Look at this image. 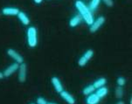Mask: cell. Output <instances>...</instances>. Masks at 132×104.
Wrapping results in <instances>:
<instances>
[{
  "label": "cell",
  "instance_id": "cell-1",
  "mask_svg": "<svg viewBox=\"0 0 132 104\" xmlns=\"http://www.w3.org/2000/svg\"><path fill=\"white\" fill-rule=\"evenodd\" d=\"M75 7L78 10V12H79L80 15L81 16L82 19L86 22V24L88 25V26H91L95 19H94L92 12H90V10L88 9V6L81 0H77L75 2Z\"/></svg>",
  "mask_w": 132,
  "mask_h": 104
},
{
  "label": "cell",
  "instance_id": "cell-2",
  "mask_svg": "<svg viewBox=\"0 0 132 104\" xmlns=\"http://www.w3.org/2000/svg\"><path fill=\"white\" fill-rule=\"evenodd\" d=\"M26 37H27V43L28 46L30 47H35L38 44V35H37V30L35 27L31 26L27 29L26 33Z\"/></svg>",
  "mask_w": 132,
  "mask_h": 104
},
{
  "label": "cell",
  "instance_id": "cell-3",
  "mask_svg": "<svg viewBox=\"0 0 132 104\" xmlns=\"http://www.w3.org/2000/svg\"><path fill=\"white\" fill-rule=\"evenodd\" d=\"M93 56H94V51L89 49V50L87 51L86 53L79 59V60H78V65H79L80 67H84V66L87 65V63L92 59Z\"/></svg>",
  "mask_w": 132,
  "mask_h": 104
},
{
  "label": "cell",
  "instance_id": "cell-4",
  "mask_svg": "<svg viewBox=\"0 0 132 104\" xmlns=\"http://www.w3.org/2000/svg\"><path fill=\"white\" fill-rule=\"evenodd\" d=\"M105 22V18L103 16H101V17L97 18L95 20H94V22L92 23V25L89 27V31L91 33H95L100 29V27L104 24Z\"/></svg>",
  "mask_w": 132,
  "mask_h": 104
},
{
  "label": "cell",
  "instance_id": "cell-5",
  "mask_svg": "<svg viewBox=\"0 0 132 104\" xmlns=\"http://www.w3.org/2000/svg\"><path fill=\"white\" fill-rule=\"evenodd\" d=\"M7 54H8V56H10V57L12 59V60H14L15 62L18 63V64H22V63H24V58L22 57V55H20L17 51H15L14 49H12V48L8 49Z\"/></svg>",
  "mask_w": 132,
  "mask_h": 104
},
{
  "label": "cell",
  "instance_id": "cell-6",
  "mask_svg": "<svg viewBox=\"0 0 132 104\" xmlns=\"http://www.w3.org/2000/svg\"><path fill=\"white\" fill-rule=\"evenodd\" d=\"M18 71H19V76L18 77H19V82L24 83L26 81V73H27V67H26V63L19 64Z\"/></svg>",
  "mask_w": 132,
  "mask_h": 104
},
{
  "label": "cell",
  "instance_id": "cell-7",
  "mask_svg": "<svg viewBox=\"0 0 132 104\" xmlns=\"http://www.w3.org/2000/svg\"><path fill=\"white\" fill-rule=\"evenodd\" d=\"M19 67V64H18V63H16V62L12 63V65H10L8 67H6V68L4 69V71L3 73L4 76V77H10L12 74H13L15 72L18 71Z\"/></svg>",
  "mask_w": 132,
  "mask_h": 104
},
{
  "label": "cell",
  "instance_id": "cell-8",
  "mask_svg": "<svg viewBox=\"0 0 132 104\" xmlns=\"http://www.w3.org/2000/svg\"><path fill=\"white\" fill-rule=\"evenodd\" d=\"M60 97H61L63 100L66 101L67 103L68 104H75V99L73 98V95L71 94H69L68 91L66 90H63L62 92L60 93Z\"/></svg>",
  "mask_w": 132,
  "mask_h": 104
},
{
  "label": "cell",
  "instance_id": "cell-9",
  "mask_svg": "<svg viewBox=\"0 0 132 104\" xmlns=\"http://www.w3.org/2000/svg\"><path fill=\"white\" fill-rule=\"evenodd\" d=\"M51 82H52V84L53 86V87H54L55 91H56L57 93H60L62 92L64 90V87L63 86H62V83L61 81H60V79L58 77H53L52 79H51Z\"/></svg>",
  "mask_w": 132,
  "mask_h": 104
},
{
  "label": "cell",
  "instance_id": "cell-10",
  "mask_svg": "<svg viewBox=\"0 0 132 104\" xmlns=\"http://www.w3.org/2000/svg\"><path fill=\"white\" fill-rule=\"evenodd\" d=\"M20 11L15 7H5L2 10V13L5 16H17Z\"/></svg>",
  "mask_w": 132,
  "mask_h": 104
},
{
  "label": "cell",
  "instance_id": "cell-11",
  "mask_svg": "<svg viewBox=\"0 0 132 104\" xmlns=\"http://www.w3.org/2000/svg\"><path fill=\"white\" fill-rule=\"evenodd\" d=\"M82 18L81 16H80V14H77L75 16H73V17L70 20H69V26H70V27H76L78 26V25L80 24V22L82 21Z\"/></svg>",
  "mask_w": 132,
  "mask_h": 104
},
{
  "label": "cell",
  "instance_id": "cell-12",
  "mask_svg": "<svg viewBox=\"0 0 132 104\" xmlns=\"http://www.w3.org/2000/svg\"><path fill=\"white\" fill-rule=\"evenodd\" d=\"M100 101V98L96 95V94H91L88 95V97L86 98V103L87 104H98Z\"/></svg>",
  "mask_w": 132,
  "mask_h": 104
},
{
  "label": "cell",
  "instance_id": "cell-13",
  "mask_svg": "<svg viewBox=\"0 0 132 104\" xmlns=\"http://www.w3.org/2000/svg\"><path fill=\"white\" fill-rule=\"evenodd\" d=\"M17 16H18V18H19V19L20 20V22H21L23 25H24V26H28V25L30 24V19H29L28 16L24 12H19V14Z\"/></svg>",
  "mask_w": 132,
  "mask_h": 104
},
{
  "label": "cell",
  "instance_id": "cell-14",
  "mask_svg": "<svg viewBox=\"0 0 132 104\" xmlns=\"http://www.w3.org/2000/svg\"><path fill=\"white\" fill-rule=\"evenodd\" d=\"M108 93H109L108 89H107V87H100V89H96L95 94H96V95L99 97L100 100H101L102 98H103V97L106 96L107 94H108Z\"/></svg>",
  "mask_w": 132,
  "mask_h": 104
},
{
  "label": "cell",
  "instance_id": "cell-15",
  "mask_svg": "<svg viewBox=\"0 0 132 104\" xmlns=\"http://www.w3.org/2000/svg\"><path fill=\"white\" fill-rule=\"evenodd\" d=\"M106 82H107V81L105 78H99L98 80H96L95 82L93 83V86L96 90V89H100V87H104L105 84H106Z\"/></svg>",
  "mask_w": 132,
  "mask_h": 104
},
{
  "label": "cell",
  "instance_id": "cell-16",
  "mask_svg": "<svg viewBox=\"0 0 132 104\" xmlns=\"http://www.w3.org/2000/svg\"><path fill=\"white\" fill-rule=\"evenodd\" d=\"M95 91V89L94 87V86L92 84V85H88V86H87L86 87H84V89L82 90V94H83L84 95L88 96L89 94H93Z\"/></svg>",
  "mask_w": 132,
  "mask_h": 104
},
{
  "label": "cell",
  "instance_id": "cell-17",
  "mask_svg": "<svg viewBox=\"0 0 132 104\" xmlns=\"http://www.w3.org/2000/svg\"><path fill=\"white\" fill-rule=\"evenodd\" d=\"M101 3V0H92L89 4V6H88V9L90 10V12H92L94 11H95L97 7L99 6V4Z\"/></svg>",
  "mask_w": 132,
  "mask_h": 104
},
{
  "label": "cell",
  "instance_id": "cell-18",
  "mask_svg": "<svg viewBox=\"0 0 132 104\" xmlns=\"http://www.w3.org/2000/svg\"><path fill=\"white\" fill-rule=\"evenodd\" d=\"M115 95L118 99L122 98V96H123V89H122V87H119V86L116 87L115 90Z\"/></svg>",
  "mask_w": 132,
  "mask_h": 104
},
{
  "label": "cell",
  "instance_id": "cell-19",
  "mask_svg": "<svg viewBox=\"0 0 132 104\" xmlns=\"http://www.w3.org/2000/svg\"><path fill=\"white\" fill-rule=\"evenodd\" d=\"M116 83H117V86L119 87H123L126 83V79L124 77H118L117 80H116Z\"/></svg>",
  "mask_w": 132,
  "mask_h": 104
},
{
  "label": "cell",
  "instance_id": "cell-20",
  "mask_svg": "<svg viewBox=\"0 0 132 104\" xmlns=\"http://www.w3.org/2000/svg\"><path fill=\"white\" fill-rule=\"evenodd\" d=\"M36 102H37V104H47L48 101L45 98H43V97H38Z\"/></svg>",
  "mask_w": 132,
  "mask_h": 104
},
{
  "label": "cell",
  "instance_id": "cell-21",
  "mask_svg": "<svg viewBox=\"0 0 132 104\" xmlns=\"http://www.w3.org/2000/svg\"><path fill=\"white\" fill-rule=\"evenodd\" d=\"M101 1L103 2L107 6H109V7H112L113 4H114L113 0H101Z\"/></svg>",
  "mask_w": 132,
  "mask_h": 104
},
{
  "label": "cell",
  "instance_id": "cell-22",
  "mask_svg": "<svg viewBox=\"0 0 132 104\" xmlns=\"http://www.w3.org/2000/svg\"><path fill=\"white\" fill-rule=\"evenodd\" d=\"M42 1H43V0H34V2H35L36 4H40Z\"/></svg>",
  "mask_w": 132,
  "mask_h": 104
},
{
  "label": "cell",
  "instance_id": "cell-23",
  "mask_svg": "<svg viewBox=\"0 0 132 104\" xmlns=\"http://www.w3.org/2000/svg\"><path fill=\"white\" fill-rule=\"evenodd\" d=\"M4 76L3 73H1V72H0V80H2V79H4Z\"/></svg>",
  "mask_w": 132,
  "mask_h": 104
},
{
  "label": "cell",
  "instance_id": "cell-24",
  "mask_svg": "<svg viewBox=\"0 0 132 104\" xmlns=\"http://www.w3.org/2000/svg\"><path fill=\"white\" fill-rule=\"evenodd\" d=\"M116 104H125L124 103V101H117Z\"/></svg>",
  "mask_w": 132,
  "mask_h": 104
},
{
  "label": "cell",
  "instance_id": "cell-25",
  "mask_svg": "<svg viewBox=\"0 0 132 104\" xmlns=\"http://www.w3.org/2000/svg\"><path fill=\"white\" fill-rule=\"evenodd\" d=\"M47 104H58L56 102H47Z\"/></svg>",
  "mask_w": 132,
  "mask_h": 104
},
{
  "label": "cell",
  "instance_id": "cell-26",
  "mask_svg": "<svg viewBox=\"0 0 132 104\" xmlns=\"http://www.w3.org/2000/svg\"><path fill=\"white\" fill-rule=\"evenodd\" d=\"M30 104H35V103H30Z\"/></svg>",
  "mask_w": 132,
  "mask_h": 104
}]
</instances>
